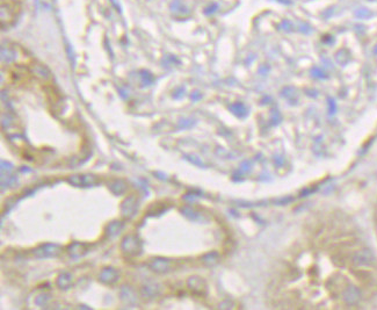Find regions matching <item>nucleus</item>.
<instances>
[{
	"mask_svg": "<svg viewBox=\"0 0 377 310\" xmlns=\"http://www.w3.org/2000/svg\"><path fill=\"white\" fill-rule=\"evenodd\" d=\"M93 178L94 177H92V175H73L70 179V182L77 186H88L95 183V181H91V179Z\"/></svg>",
	"mask_w": 377,
	"mask_h": 310,
	"instance_id": "423d86ee",
	"label": "nucleus"
},
{
	"mask_svg": "<svg viewBox=\"0 0 377 310\" xmlns=\"http://www.w3.org/2000/svg\"><path fill=\"white\" fill-rule=\"evenodd\" d=\"M117 278L118 274L114 269H105L101 272V275H100L101 281L106 282V284H114L117 280Z\"/></svg>",
	"mask_w": 377,
	"mask_h": 310,
	"instance_id": "39448f33",
	"label": "nucleus"
},
{
	"mask_svg": "<svg viewBox=\"0 0 377 310\" xmlns=\"http://www.w3.org/2000/svg\"><path fill=\"white\" fill-rule=\"evenodd\" d=\"M24 0H2V26L10 28L17 22L22 10Z\"/></svg>",
	"mask_w": 377,
	"mask_h": 310,
	"instance_id": "f03ea898",
	"label": "nucleus"
},
{
	"mask_svg": "<svg viewBox=\"0 0 377 310\" xmlns=\"http://www.w3.org/2000/svg\"><path fill=\"white\" fill-rule=\"evenodd\" d=\"M77 246H78V249H76L75 244H72V246H70V255L77 257V256H83L84 254H86V247H85V245H83V244L77 243Z\"/></svg>",
	"mask_w": 377,
	"mask_h": 310,
	"instance_id": "6e6552de",
	"label": "nucleus"
},
{
	"mask_svg": "<svg viewBox=\"0 0 377 310\" xmlns=\"http://www.w3.org/2000/svg\"><path fill=\"white\" fill-rule=\"evenodd\" d=\"M306 247L297 250L280 274L278 290H287L286 305L354 308L374 295L377 267L370 250L341 220L324 223Z\"/></svg>",
	"mask_w": 377,
	"mask_h": 310,
	"instance_id": "f257e3e1",
	"label": "nucleus"
},
{
	"mask_svg": "<svg viewBox=\"0 0 377 310\" xmlns=\"http://www.w3.org/2000/svg\"><path fill=\"white\" fill-rule=\"evenodd\" d=\"M60 252V247L56 244H45V245H42L41 247H38L35 250V256L40 258H47V257H56L58 256Z\"/></svg>",
	"mask_w": 377,
	"mask_h": 310,
	"instance_id": "7ed1b4c3",
	"label": "nucleus"
},
{
	"mask_svg": "<svg viewBox=\"0 0 377 310\" xmlns=\"http://www.w3.org/2000/svg\"><path fill=\"white\" fill-rule=\"evenodd\" d=\"M122 249L128 255H137L141 252V242L135 236H129L123 240Z\"/></svg>",
	"mask_w": 377,
	"mask_h": 310,
	"instance_id": "20e7f679",
	"label": "nucleus"
},
{
	"mask_svg": "<svg viewBox=\"0 0 377 310\" xmlns=\"http://www.w3.org/2000/svg\"><path fill=\"white\" fill-rule=\"evenodd\" d=\"M71 284H72V277L69 273H63L59 277L58 280H57V285L63 289H68L69 287L71 286Z\"/></svg>",
	"mask_w": 377,
	"mask_h": 310,
	"instance_id": "0eeeda50",
	"label": "nucleus"
}]
</instances>
